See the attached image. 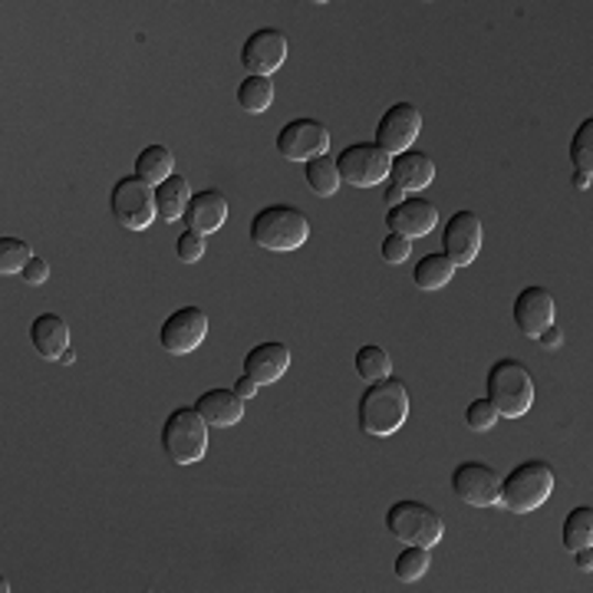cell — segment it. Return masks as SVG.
I'll return each instance as SVG.
<instances>
[{"label":"cell","instance_id":"cell-1","mask_svg":"<svg viewBox=\"0 0 593 593\" xmlns=\"http://www.w3.org/2000/svg\"><path fill=\"white\" fill-rule=\"evenodd\" d=\"M405 419H409V390L395 377L370 383L357 402V422L367 435L386 438L402 428Z\"/></svg>","mask_w":593,"mask_h":593},{"label":"cell","instance_id":"cell-2","mask_svg":"<svg viewBox=\"0 0 593 593\" xmlns=\"http://www.w3.org/2000/svg\"><path fill=\"white\" fill-rule=\"evenodd\" d=\"M310 237V221L297 204H267L251 218V244L264 247V251H297L304 247Z\"/></svg>","mask_w":593,"mask_h":593},{"label":"cell","instance_id":"cell-3","mask_svg":"<svg viewBox=\"0 0 593 593\" xmlns=\"http://www.w3.org/2000/svg\"><path fill=\"white\" fill-rule=\"evenodd\" d=\"M554 468L551 462L544 458H528L521 465H515L508 472V478L501 475V505L498 508H508L515 515H528V511H538L551 491H554Z\"/></svg>","mask_w":593,"mask_h":593},{"label":"cell","instance_id":"cell-4","mask_svg":"<svg viewBox=\"0 0 593 593\" xmlns=\"http://www.w3.org/2000/svg\"><path fill=\"white\" fill-rule=\"evenodd\" d=\"M485 399L505 419H521L534 405V377L521 360H498L485 377Z\"/></svg>","mask_w":593,"mask_h":593},{"label":"cell","instance_id":"cell-5","mask_svg":"<svg viewBox=\"0 0 593 593\" xmlns=\"http://www.w3.org/2000/svg\"><path fill=\"white\" fill-rule=\"evenodd\" d=\"M208 422L195 405H179L166 415L162 425V448L176 465H195L208 452Z\"/></svg>","mask_w":593,"mask_h":593},{"label":"cell","instance_id":"cell-6","mask_svg":"<svg viewBox=\"0 0 593 593\" xmlns=\"http://www.w3.org/2000/svg\"><path fill=\"white\" fill-rule=\"evenodd\" d=\"M386 531L402 544H419V548H435L445 534V521L435 508H428L425 501H412L402 498L386 511Z\"/></svg>","mask_w":593,"mask_h":593},{"label":"cell","instance_id":"cell-7","mask_svg":"<svg viewBox=\"0 0 593 593\" xmlns=\"http://www.w3.org/2000/svg\"><path fill=\"white\" fill-rule=\"evenodd\" d=\"M109 211L113 218L126 227V231H146L156 218H159V204H156V189L146 186L136 176H126L113 186L109 195Z\"/></svg>","mask_w":593,"mask_h":593},{"label":"cell","instance_id":"cell-8","mask_svg":"<svg viewBox=\"0 0 593 593\" xmlns=\"http://www.w3.org/2000/svg\"><path fill=\"white\" fill-rule=\"evenodd\" d=\"M333 162L340 179L353 189H377L390 179L393 169V156H386L377 142H353Z\"/></svg>","mask_w":593,"mask_h":593},{"label":"cell","instance_id":"cell-9","mask_svg":"<svg viewBox=\"0 0 593 593\" xmlns=\"http://www.w3.org/2000/svg\"><path fill=\"white\" fill-rule=\"evenodd\" d=\"M452 491L458 501L472 508H498L501 505V475L485 462H462L452 472Z\"/></svg>","mask_w":593,"mask_h":593},{"label":"cell","instance_id":"cell-10","mask_svg":"<svg viewBox=\"0 0 593 593\" xmlns=\"http://www.w3.org/2000/svg\"><path fill=\"white\" fill-rule=\"evenodd\" d=\"M330 149V133L324 123L317 119H290L280 133H277V152L287 162H310L317 156H327Z\"/></svg>","mask_w":593,"mask_h":593},{"label":"cell","instance_id":"cell-11","mask_svg":"<svg viewBox=\"0 0 593 593\" xmlns=\"http://www.w3.org/2000/svg\"><path fill=\"white\" fill-rule=\"evenodd\" d=\"M481 241H485L481 218L465 208V211H455V214L445 221L442 254H445L455 267H468V264H475V257H478V251H481Z\"/></svg>","mask_w":593,"mask_h":593},{"label":"cell","instance_id":"cell-12","mask_svg":"<svg viewBox=\"0 0 593 593\" xmlns=\"http://www.w3.org/2000/svg\"><path fill=\"white\" fill-rule=\"evenodd\" d=\"M422 133V113L419 106L412 103H393L380 123H377V146L386 152V156H399L405 149H412V142L419 139Z\"/></svg>","mask_w":593,"mask_h":593},{"label":"cell","instance_id":"cell-13","mask_svg":"<svg viewBox=\"0 0 593 593\" xmlns=\"http://www.w3.org/2000/svg\"><path fill=\"white\" fill-rule=\"evenodd\" d=\"M208 337V314L201 307H179L166 317L162 330H159V340L169 353L176 357H186L198 350Z\"/></svg>","mask_w":593,"mask_h":593},{"label":"cell","instance_id":"cell-14","mask_svg":"<svg viewBox=\"0 0 593 593\" xmlns=\"http://www.w3.org/2000/svg\"><path fill=\"white\" fill-rule=\"evenodd\" d=\"M284 60H287V36L274 27L254 30L241 46V63L247 76H271L274 70L284 66Z\"/></svg>","mask_w":593,"mask_h":593},{"label":"cell","instance_id":"cell-15","mask_svg":"<svg viewBox=\"0 0 593 593\" xmlns=\"http://www.w3.org/2000/svg\"><path fill=\"white\" fill-rule=\"evenodd\" d=\"M554 314H558V304H554V294L548 287H525L518 297H515V307H511V317H515V327L521 337L528 340H538L541 330H548L554 324Z\"/></svg>","mask_w":593,"mask_h":593},{"label":"cell","instance_id":"cell-16","mask_svg":"<svg viewBox=\"0 0 593 593\" xmlns=\"http://www.w3.org/2000/svg\"><path fill=\"white\" fill-rule=\"evenodd\" d=\"M386 224L393 234H402V237H425L435 224H438V208L428 201V198H402L395 208L386 211Z\"/></svg>","mask_w":593,"mask_h":593},{"label":"cell","instance_id":"cell-17","mask_svg":"<svg viewBox=\"0 0 593 593\" xmlns=\"http://www.w3.org/2000/svg\"><path fill=\"white\" fill-rule=\"evenodd\" d=\"M287 367H290V350L280 340L257 343L244 353V377L254 380L257 386L277 383L287 373Z\"/></svg>","mask_w":593,"mask_h":593},{"label":"cell","instance_id":"cell-18","mask_svg":"<svg viewBox=\"0 0 593 593\" xmlns=\"http://www.w3.org/2000/svg\"><path fill=\"white\" fill-rule=\"evenodd\" d=\"M432 179H435V162L428 159V152L405 149V152L393 156L390 186H399L402 192H422L432 186Z\"/></svg>","mask_w":593,"mask_h":593},{"label":"cell","instance_id":"cell-19","mask_svg":"<svg viewBox=\"0 0 593 593\" xmlns=\"http://www.w3.org/2000/svg\"><path fill=\"white\" fill-rule=\"evenodd\" d=\"M30 343L43 360H63V353L70 350V327L60 314H40L30 324Z\"/></svg>","mask_w":593,"mask_h":593},{"label":"cell","instance_id":"cell-20","mask_svg":"<svg viewBox=\"0 0 593 593\" xmlns=\"http://www.w3.org/2000/svg\"><path fill=\"white\" fill-rule=\"evenodd\" d=\"M195 409L211 428H231L244 419V399L234 390H208L198 395Z\"/></svg>","mask_w":593,"mask_h":593},{"label":"cell","instance_id":"cell-21","mask_svg":"<svg viewBox=\"0 0 593 593\" xmlns=\"http://www.w3.org/2000/svg\"><path fill=\"white\" fill-rule=\"evenodd\" d=\"M182 218L189 221V227L198 231V234H211V231H218L227 221V198L221 195L218 189L195 192Z\"/></svg>","mask_w":593,"mask_h":593},{"label":"cell","instance_id":"cell-22","mask_svg":"<svg viewBox=\"0 0 593 593\" xmlns=\"http://www.w3.org/2000/svg\"><path fill=\"white\" fill-rule=\"evenodd\" d=\"M169 176H176V156L166 146H149L136 156V179H142L146 186H162Z\"/></svg>","mask_w":593,"mask_h":593},{"label":"cell","instance_id":"cell-23","mask_svg":"<svg viewBox=\"0 0 593 593\" xmlns=\"http://www.w3.org/2000/svg\"><path fill=\"white\" fill-rule=\"evenodd\" d=\"M189 201H192V192H189V179L186 176H169L162 186H156V204H159V218H166V221H176V218H182L186 214V208H189Z\"/></svg>","mask_w":593,"mask_h":593},{"label":"cell","instance_id":"cell-24","mask_svg":"<svg viewBox=\"0 0 593 593\" xmlns=\"http://www.w3.org/2000/svg\"><path fill=\"white\" fill-rule=\"evenodd\" d=\"M455 271H458V267H455L445 254H425V257L415 264L412 280H415L419 290H442V287L455 277Z\"/></svg>","mask_w":593,"mask_h":593},{"label":"cell","instance_id":"cell-25","mask_svg":"<svg viewBox=\"0 0 593 593\" xmlns=\"http://www.w3.org/2000/svg\"><path fill=\"white\" fill-rule=\"evenodd\" d=\"M304 179H307L310 192L320 198L337 195L340 186H343V179H340V172H337V162H333L330 156H317V159L304 162Z\"/></svg>","mask_w":593,"mask_h":593},{"label":"cell","instance_id":"cell-26","mask_svg":"<svg viewBox=\"0 0 593 593\" xmlns=\"http://www.w3.org/2000/svg\"><path fill=\"white\" fill-rule=\"evenodd\" d=\"M237 103L251 116L267 113L271 103H274V83H271V76H244L241 86H237Z\"/></svg>","mask_w":593,"mask_h":593},{"label":"cell","instance_id":"cell-27","mask_svg":"<svg viewBox=\"0 0 593 593\" xmlns=\"http://www.w3.org/2000/svg\"><path fill=\"white\" fill-rule=\"evenodd\" d=\"M564 548L574 554L581 548H591L593 544V508L591 505H578L568 518H564Z\"/></svg>","mask_w":593,"mask_h":593},{"label":"cell","instance_id":"cell-28","mask_svg":"<svg viewBox=\"0 0 593 593\" xmlns=\"http://www.w3.org/2000/svg\"><path fill=\"white\" fill-rule=\"evenodd\" d=\"M353 367H357V373H360L367 383H377V380L393 377V360H390V353H386L383 347H377V343L360 347V350H357Z\"/></svg>","mask_w":593,"mask_h":593},{"label":"cell","instance_id":"cell-29","mask_svg":"<svg viewBox=\"0 0 593 593\" xmlns=\"http://www.w3.org/2000/svg\"><path fill=\"white\" fill-rule=\"evenodd\" d=\"M428 564H432V554H428V548L409 544V548H402V551H399V558H395L393 571H395V578H399L402 584H412V581L425 578Z\"/></svg>","mask_w":593,"mask_h":593},{"label":"cell","instance_id":"cell-30","mask_svg":"<svg viewBox=\"0 0 593 593\" xmlns=\"http://www.w3.org/2000/svg\"><path fill=\"white\" fill-rule=\"evenodd\" d=\"M571 162L578 172H591L593 169V119H584L571 139Z\"/></svg>","mask_w":593,"mask_h":593},{"label":"cell","instance_id":"cell-31","mask_svg":"<svg viewBox=\"0 0 593 593\" xmlns=\"http://www.w3.org/2000/svg\"><path fill=\"white\" fill-rule=\"evenodd\" d=\"M30 257L33 254H30V247L20 237H10V234L0 237V271L3 274H20Z\"/></svg>","mask_w":593,"mask_h":593},{"label":"cell","instance_id":"cell-32","mask_svg":"<svg viewBox=\"0 0 593 593\" xmlns=\"http://www.w3.org/2000/svg\"><path fill=\"white\" fill-rule=\"evenodd\" d=\"M495 422H498V409H495L485 395L475 399V402H468V409H465V425H468V428L488 432V428H495Z\"/></svg>","mask_w":593,"mask_h":593},{"label":"cell","instance_id":"cell-33","mask_svg":"<svg viewBox=\"0 0 593 593\" xmlns=\"http://www.w3.org/2000/svg\"><path fill=\"white\" fill-rule=\"evenodd\" d=\"M176 254H179V261L182 264H195L204 257V234H198V231H182L179 234V241H176Z\"/></svg>","mask_w":593,"mask_h":593},{"label":"cell","instance_id":"cell-34","mask_svg":"<svg viewBox=\"0 0 593 593\" xmlns=\"http://www.w3.org/2000/svg\"><path fill=\"white\" fill-rule=\"evenodd\" d=\"M380 254H383V261L386 264H402L409 254H412V241L409 237H402V234H386L383 237V247H380Z\"/></svg>","mask_w":593,"mask_h":593},{"label":"cell","instance_id":"cell-35","mask_svg":"<svg viewBox=\"0 0 593 593\" xmlns=\"http://www.w3.org/2000/svg\"><path fill=\"white\" fill-rule=\"evenodd\" d=\"M20 277H23V284H30V287L46 284V280H50V264H46L40 254H33V257L27 261V267L20 271Z\"/></svg>","mask_w":593,"mask_h":593},{"label":"cell","instance_id":"cell-36","mask_svg":"<svg viewBox=\"0 0 593 593\" xmlns=\"http://www.w3.org/2000/svg\"><path fill=\"white\" fill-rule=\"evenodd\" d=\"M538 343H541L544 350H558V347L564 343V333H561V327H558V324H551L548 330H541V333H538Z\"/></svg>","mask_w":593,"mask_h":593},{"label":"cell","instance_id":"cell-37","mask_svg":"<svg viewBox=\"0 0 593 593\" xmlns=\"http://www.w3.org/2000/svg\"><path fill=\"white\" fill-rule=\"evenodd\" d=\"M257 390H261V386H257L254 380H247V377H237V383H234V393L241 395L244 402H251V399L257 395Z\"/></svg>","mask_w":593,"mask_h":593},{"label":"cell","instance_id":"cell-38","mask_svg":"<svg viewBox=\"0 0 593 593\" xmlns=\"http://www.w3.org/2000/svg\"><path fill=\"white\" fill-rule=\"evenodd\" d=\"M574 561H578V568H581V571H591V568H593V551H591V548H581V551H574Z\"/></svg>","mask_w":593,"mask_h":593},{"label":"cell","instance_id":"cell-39","mask_svg":"<svg viewBox=\"0 0 593 593\" xmlns=\"http://www.w3.org/2000/svg\"><path fill=\"white\" fill-rule=\"evenodd\" d=\"M591 182H593L591 172H574V189H578V192L591 189Z\"/></svg>","mask_w":593,"mask_h":593},{"label":"cell","instance_id":"cell-40","mask_svg":"<svg viewBox=\"0 0 593 593\" xmlns=\"http://www.w3.org/2000/svg\"><path fill=\"white\" fill-rule=\"evenodd\" d=\"M386 204H390V208H395V204H399V201H402V198H405V192H402V189H399V186H390V189H386Z\"/></svg>","mask_w":593,"mask_h":593},{"label":"cell","instance_id":"cell-41","mask_svg":"<svg viewBox=\"0 0 593 593\" xmlns=\"http://www.w3.org/2000/svg\"><path fill=\"white\" fill-rule=\"evenodd\" d=\"M60 363H63V367H73V363H76V353H73V350H66Z\"/></svg>","mask_w":593,"mask_h":593}]
</instances>
